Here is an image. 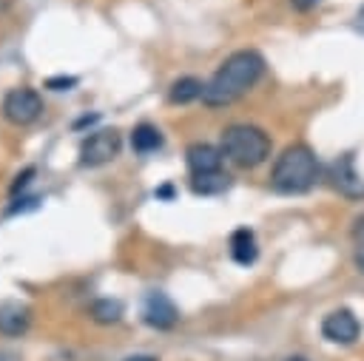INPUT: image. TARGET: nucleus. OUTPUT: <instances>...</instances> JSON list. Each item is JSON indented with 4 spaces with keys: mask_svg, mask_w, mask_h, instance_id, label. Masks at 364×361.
I'll return each instance as SVG.
<instances>
[{
    "mask_svg": "<svg viewBox=\"0 0 364 361\" xmlns=\"http://www.w3.org/2000/svg\"><path fill=\"white\" fill-rule=\"evenodd\" d=\"M262 71H264V60H262L259 51H253V48L233 51V54L216 68V74L205 82L202 102L210 105V108L236 102L242 94H247V88L256 85V80L262 77Z\"/></svg>",
    "mask_w": 364,
    "mask_h": 361,
    "instance_id": "f257e3e1",
    "label": "nucleus"
},
{
    "mask_svg": "<svg viewBox=\"0 0 364 361\" xmlns=\"http://www.w3.org/2000/svg\"><path fill=\"white\" fill-rule=\"evenodd\" d=\"M316 173H318L316 153L307 145H287L270 171V182L282 193H304L316 182Z\"/></svg>",
    "mask_w": 364,
    "mask_h": 361,
    "instance_id": "f03ea898",
    "label": "nucleus"
},
{
    "mask_svg": "<svg viewBox=\"0 0 364 361\" xmlns=\"http://www.w3.org/2000/svg\"><path fill=\"white\" fill-rule=\"evenodd\" d=\"M219 151L239 168H256L270 156V136L256 125H230L222 131Z\"/></svg>",
    "mask_w": 364,
    "mask_h": 361,
    "instance_id": "7ed1b4c3",
    "label": "nucleus"
},
{
    "mask_svg": "<svg viewBox=\"0 0 364 361\" xmlns=\"http://www.w3.org/2000/svg\"><path fill=\"white\" fill-rule=\"evenodd\" d=\"M43 114V99L34 88H11L3 99V117L14 125H28Z\"/></svg>",
    "mask_w": 364,
    "mask_h": 361,
    "instance_id": "20e7f679",
    "label": "nucleus"
},
{
    "mask_svg": "<svg viewBox=\"0 0 364 361\" xmlns=\"http://www.w3.org/2000/svg\"><path fill=\"white\" fill-rule=\"evenodd\" d=\"M119 145H122V139H119V134H117L114 128L94 131V134L82 142V148H80V165H85V168L105 165V162H111V159L119 153Z\"/></svg>",
    "mask_w": 364,
    "mask_h": 361,
    "instance_id": "39448f33",
    "label": "nucleus"
},
{
    "mask_svg": "<svg viewBox=\"0 0 364 361\" xmlns=\"http://www.w3.org/2000/svg\"><path fill=\"white\" fill-rule=\"evenodd\" d=\"M321 333L327 341L333 344H353L358 335H361V324L358 318L350 313V310H333L324 321H321Z\"/></svg>",
    "mask_w": 364,
    "mask_h": 361,
    "instance_id": "423d86ee",
    "label": "nucleus"
},
{
    "mask_svg": "<svg viewBox=\"0 0 364 361\" xmlns=\"http://www.w3.org/2000/svg\"><path fill=\"white\" fill-rule=\"evenodd\" d=\"M142 318H145V324H151V327H156V330H168V327L176 324L179 310H176V304H173L165 293L156 290V293H148V296H145Z\"/></svg>",
    "mask_w": 364,
    "mask_h": 361,
    "instance_id": "0eeeda50",
    "label": "nucleus"
},
{
    "mask_svg": "<svg viewBox=\"0 0 364 361\" xmlns=\"http://www.w3.org/2000/svg\"><path fill=\"white\" fill-rule=\"evenodd\" d=\"M185 159H188V168L193 176H202V173H213L219 171L222 165V151L208 145V142H193L188 151H185Z\"/></svg>",
    "mask_w": 364,
    "mask_h": 361,
    "instance_id": "6e6552de",
    "label": "nucleus"
},
{
    "mask_svg": "<svg viewBox=\"0 0 364 361\" xmlns=\"http://www.w3.org/2000/svg\"><path fill=\"white\" fill-rule=\"evenodd\" d=\"M31 324V307L20 301H3L0 304V333L3 335H23Z\"/></svg>",
    "mask_w": 364,
    "mask_h": 361,
    "instance_id": "1a4fd4ad",
    "label": "nucleus"
},
{
    "mask_svg": "<svg viewBox=\"0 0 364 361\" xmlns=\"http://www.w3.org/2000/svg\"><path fill=\"white\" fill-rule=\"evenodd\" d=\"M230 256H233L236 264H253V262H256V256H259V244H256L253 230L239 227V230L230 236Z\"/></svg>",
    "mask_w": 364,
    "mask_h": 361,
    "instance_id": "9d476101",
    "label": "nucleus"
},
{
    "mask_svg": "<svg viewBox=\"0 0 364 361\" xmlns=\"http://www.w3.org/2000/svg\"><path fill=\"white\" fill-rule=\"evenodd\" d=\"M202 91H205V85H202L196 77H182V80H176V82L171 85L168 99H171L173 105H185V102L199 99V97H202Z\"/></svg>",
    "mask_w": 364,
    "mask_h": 361,
    "instance_id": "9b49d317",
    "label": "nucleus"
},
{
    "mask_svg": "<svg viewBox=\"0 0 364 361\" xmlns=\"http://www.w3.org/2000/svg\"><path fill=\"white\" fill-rule=\"evenodd\" d=\"M131 145H134V151H136V153L156 151V148L162 145V134H159V128H154V125L142 122V125H136V128H134V134H131Z\"/></svg>",
    "mask_w": 364,
    "mask_h": 361,
    "instance_id": "f8f14e48",
    "label": "nucleus"
},
{
    "mask_svg": "<svg viewBox=\"0 0 364 361\" xmlns=\"http://www.w3.org/2000/svg\"><path fill=\"white\" fill-rule=\"evenodd\" d=\"M228 185H230V176L228 173H222V171H213V173H202V176H193L191 179V188L196 190V193H222V190H228Z\"/></svg>",
    "mask_w": 364,
    "mask_h": 361,
    "instance_id": "ddd939ff",
    "label": "nucleus"
},
{
    "mask_svg": "<svg viewBox=\"0 0 364 361\" xmlns=\"http://www.w3.org/2000/svg\"><path fill=\"white\" fill-rule=\"evenodd\" d=\"M91 318L100 324H114L122 318V301L117 298H100L91 304Z\"/></svg>",
    "mask_w": 364,
    "mask_h": 361,
    "instance_id": "4468645a",
    "label": "nucleus"
},
{
    "mask_svg": "<svg viewBox=\"0 0 364 361\" xmlns=\"http://www.w3.org/2000/svg\"><path fill=\"white\" fill-rule=\"evenodd\" d=\"M71 85H77V77H51L46 82V88H54V91H68Z\"/></svg>",
    "mask_w": 364,
    "mask_h": 361,
    "instance_id": "2eb2a0df",
    "label": "nucleus"
},
{
    "mask_svg": "<svg viewBox=\"0 0 364 361\" xmlns=\"http://www.w3.org/2000/svg\"><path fill=\"white\" fill-rule=\"evenodd\" d=\"M31 176H34V168H26V171H23V173L14 179V185H11V193H20V190L28 185V179H31Z\"/></svg>",
    "mask_w": 364,
    "mask_h": 361,
    "instance_id": "dca6fc26",
    "label": "nucleus"
},
{
    "mask_svg": "<svg viewBox=\"0 0 364 361\" xmlns=\"http://www.w3.org/2000/svg\"><path fill=\"white\" fill-rule=\"evenodd\" d=\"M321 0H290V6L296 9V11H310V9H316Z\"/></svg>",
    "mask_w": 364,
    "mask_h": 361,
    "instance_id": "f3484780",
    "label": "nucleus"
},
{
    "mask_svg": "<svg viewBox=\"0 0 364 361\" xmlns=\"http://www.w3.org/2000/svg\"><path fill=\"white\" fill-rule=\"evenodd\" d=\"M353 239H355V244H364V216L355 219V225H353Z\"/></svg>",
    "mask_w": 364,
    "mask_h": 361,
    "instance_id": "a211bd4d",
    "label": "nucleus"
},
{
    "mask_svg": "<svg viewBox=\"0 0 364 361\" xmlns=\"http://www.w3.org/2000/svg\"><path fill=\"white\" fill-rule=\"evenodd\" d=\"M355 264L364 270V244H355Z\"/></svg>",
    "mask_w": 364,
    "mask_h": 361,
    "instance_id": "6ab92c4d",
    "label": "nucleus"
},
{
    "mask_svg": "<svg viewBox=\"0 0 364 361\" xmlns=\"http://www.w3.org/2000/svg\"><path fill=\"white\" fill-rule=\"evenodd\" d=\"M122 361H156L154 355H128V358H122Z\"/></svg>",
    "mask_w": 364,
    "mask_h": 361,
    "instance_id": "aec40b11",
    "label": "nucleus"
},
{
    "mask_svg": "<svg viewBox=\"0 0 364 361\" xmlns=\"http://www.w3.org/2000/svg\"><path fill=\"white\" fill-rule=\"evenodd\" d=\"M290 361H304V358H290Z\"/></svg>",
    "mask_w": 364,
    "mask_h": 361,
    "instance_id": "412c9836",
    "label": "nucleus"
}]
</instances>
